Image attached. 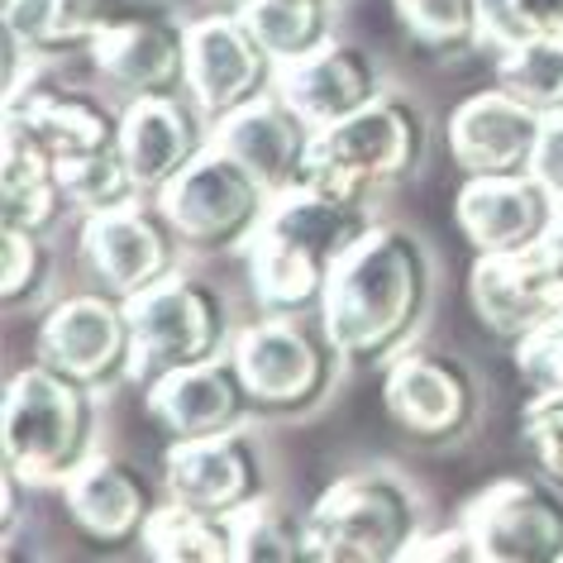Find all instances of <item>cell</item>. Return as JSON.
<instances>
[{
    "label": "cell",
    "mask_w": 563,
    "mask_h": 563,
    "mask_svg": "<svg viewBox=\"0 0 563 563\" xmlns=\"http://www.w3.org/2000/svg\"><path fill=\"white\" fill-rule=\"evenodd\" d=\"M434 301V263L426 239L373 220L340 258L320 306V325L354 368H387L411 349Z\"/></svg>",
    "instance_id": "cell-1"
},
{
    "label": "cell",
    "mask_w": 563,
    "mask_h": 563,
    "mask_svg": "<svg viewBox=\"0 0 563 563\" xmlns=\"http://www.w3.org/2000/svg\"><path fill=\"white\" fill-rule=\"evenodd\" d=\"M368 224L373 216L363 201H344L316 187L273 196L263 230L244 249L263 316H320L334 267Z\"/></svg>",
    "instance_id": "cell-2"
},
{
    "label": "cell",
    "mask_w": 563,
    "mask_h": 563,
    "mask_svg": "<svg viewBox=\"0 0 563 563\" xmlns=\"http://www.w3.org/2000/svg\"><path fill=\"white\" fill-rule=\"evenodd\" d=\"M101 406L96 391L48 363H30L5 383V411H0V454L5 468L20 473L34 492L67 487L81 463L101 449Z\"/></svg>",
    "instance_id": "cell-3"
},
{
    "label": "cell",
    "mask_w": 563,
    "mask_h": 563,
    "mask_svg": "<svg viewBox=\"0 0 563 563\" xmlns=\"http://www.w3.org/2000/svg\"><path fill=\"white\" fill-rule=\"evenodd\" d=\"M426 148H430L426 110L397 91H383L373 106H363L358 115H349L316 134L301 187L368 206L373 191L416 177L420 163H426Z\"/></svg>",
    "instance_id": "cell-4"
},
{
    "label": "cell",
    "mask_w": 563,
    "mask_h": 563,
    "mask_svg": "<svg viewBox=\"0 0 563 563\" xmlns=\"http://www.w3.org/2000/svg\"><path fill=\"white\" fill-rule=\"evenodd\" d=\"M244 377L253 411L263 416H311L340 387L344 354L320 325V316H263L234 334L230 349Z\"/></svg>",
    "instance_id": "cell-5"
},
{
    "label": "cell",
    "mask_w": 563,
    "mask_h": 563,
    "mask_svg": "<svg viewBox=\"0 0 563 563\" xmlns=\"http://www.w3.org/2000/svg\"><path fill=\"white\" fill-rule=\"evenodd\" d=\"M130 325H134V383L148 387L167 373L201 368L234 349V316L230 301L216 282L177 273L148 287L144 297L130 301Z\"/></svg>",
    "instance_id": "cell-6"
},
{
    "label": "cell",
    "mask_w": 563,
    "mask_h": 563,
    "mask_svg": "<svg viewBox=\"0 0 563 563\" xmlns=\"http://www.w3.org/2000/svg\"><path fill=\"white\" fill-rule=\"evenodd\" d=\"M153 201L163 206L167 224H173V234L187 253H244L253 234L263 230L267 210H273V191L234 153L210 144Z\"/></svg>",
    "instance_id": "cell-7"
},
{
    "label": "cell",
    "mask_w": 563,
    "mask_h": 563,
    "mask_svg": "<svg viewBox=\"0 0 563 563\" xmlns=\"http://www.w3.org/2000/svg\"><path fill=\"white\" fill-rule=\"evenodd\" d=\"M383 406L406 440L416 444H459L477 426L483 411V387L468 358L449 349L411 344L383 368Z\"/></svg>",
    "instance_id": "cell-8"
},
{
    "label": "cell",
    "mask_w": 563,
    "mask_h": 563,
    "mask_svg": "<svg viewBox=\"0 0 563 563\" xmlns=\"http://www.w3.org/2000/svg\"><path fill=\"white\" fill-rule=\"evenodd\" d=\"M306 516H311L316 540L358 549V554H368L373 563H397L401 549L426 530L420 497L387 468H363V473L334 477Z\"/></svg>",
    "instance_id": "cell-9"
},
{
    "label": "cell",
    "mask_w": 563,
    "mask_h": 563,
    "mask_svg": "<svg viewBox=\"0 0 563 563\" xmlns=\"http://www.w3.org/2000/svg\"><path fill=\"white\" fill-rule=\"evenodd\" d=\"M177 253L187 249H181V239L173 234V224H167L163 206L153 196L87 216V224H81V263H87L96 291H106L124 306L144 297L148 287H158L163 277H173Z\"/></svg>",
    "instance_id": "cell-10"
},
{
    "label": "cell",
    "mask_w": 563,
    "mask_h": 563,
    "mask_svg": "<svg viewBox=\"0 0 563 563\" xmlns=\"http://www.w3.org/2000/svg\"><path fill=\"white\" fill-rule=\"evenodd\" d=\"M459 520L483 563H563V487L554 477H497Z\"/></svg>",
    "instance_id": "cell-11"
},
{
    "label": "cell",
    "mask_w": 563,
    "mask_h": 563,
    "mask_svg": "<svg viewBox=\"0 0 563 563\" xmlns=\"http://www.w3.org/2000/svg\"><path fill=\"white\" fill-rule=\"evenodd\" d=\"M34 354H38V363L77 377V383H87L91 391L124 383V377L134 373L130 306L106 297V291L63 297L44 320H38Z\"/></svg>",
    "instance_id": "cell-12"
},
{
    "label": "cell",
    "mask_w": 563,
    "mask_h": 563,
    "mask_svg": "<svg viewBox=\"0 0 563 563\" xmlns=\"http://www.w3.org/2000/svg\"><path fill=\"white\" fill-rule=\"evenodd\" d=\"M277 58L258 44L239 10L187 24V96L206 110L210 124L277 91Z\"/></svg>",
    "instance_id": "cell-13"
},
{
    "label": "cell",
    "mask_w": 563,
    "mask_h": 563,
    "mask_svg": "<svg viewBox=\"0 0 563 563\" xmlns=\"http://www.w3.org/2000/svg\"><path fill=\"white\" fill-rule=\"evenodd\" d=\"M163 483H167V497L173 501L196 506V511L220 516V520H239L258 501H267L263 454L253 449L244 430L216 434V440L167 444Z\"/></svg>",
    "instance_id": "cell-14"
},
{
    "label": "cell",
    "mask_w": 563,
    "mask_h": 563,
    "mask_svg": "<svg viewBox=\"0 0 563 563\" xmlns=\"http://www.w3.org/2000/svg\"><path fill=\"white\" fill-rule=\"evenodd\" d=\"M468 297L477 320L506 344L530 340L549 320L563 316V277L549 249L530 253H477L468 273Z\"/></svg>",
    "instance_id": "cell-15"
},
{
    "label": "cell",
    "mask_w": 563,
    "mask_h": 563,
    "mask_svg": "<svg viewBox=\"0 0 563 563\" xmlns=\"http://www.w3.org/2000/svg\"><path fill=\"white\" fill-rule=\"evenodd\" d=\"M144 411L167 444H191L244 430V420L253 416V397L234 368V358L224 354L216 363H201V368H181L148 383Z\"/></svg>",
    "instance_id": "cell-16"
},
{
    "label": "cell",
    "mask_w": 563,
    "mask_h": 563,
    "mask_svg": "<svg viewBox=\"0 0 563 563\" xmlns=\"http://www.w3.org/2000/svg\"><path fill=\"white\" fill-rule=\"evenodd\" d=\"M463 239L477 253H530L544 249L563 206L544 191L540 177H463L454 196Z\"/></svg>",
    "instance_id": "cell-17"
},
{
    "label": "cell",
    "mask_w": 563,
    "mask_h": 563,
    "mask_svg": "<svg viewBox=\"0 0 563 563\" xmlns=\"http://www.w3.org/2000/svg\"><path fill=\"white\" fill-rule=\"evenodd\" d=\"M216 124L191 96H148L124 101L120 153L144 196H163L210 148Z\"/></svg>",
    "instance_id": "cell-18"
},
{
    "label": "cell",
    "mask_w": 563,
    "mask_h": 563,
    "mask_svg": "<svg viewBox=\"0 0 563 563\" xmlns=\"http://www.w3.org/2000/svg\"><path fill=\"white\" fill-rule=\"evenodd\" d=\"M544 115L520 106L501 87L473 91L449 115V153L463 177H530Z\"/></svg>",
    "instance_id": "cell-19"
},
{
    "label": "cell",
    "mask_w": 563,
    "mask_h": 563,
    "mask_svg": "<svg viewBox=\"0 0 563 563\" xmlns=\"http://www.w3.org/2000/svg\"><path fill=\"white\" fill-rule=\"evenodd\" d=\"M316 134L320 130L287 101V96L267 91L258 101H249L244 110H234V115L216 120L210 144L234 153L267 191L282 196V191L301 187L306 163H311V148H316Z\"/></svg>",
    "instance_id": "cell-20"
},
{
    "label": "cell",
    "mask_w": 563,
    "mask_h": 563,
    "mask_svg": "<svg viewBox=\"0 0 563 563\" xmlns=\"http://www.w3.org/2000/svg\"><path fill=\"white\" fill-rule=\"evenodd\" d=\"M91 63L110 91L124 101H148V96H187V24L144 15L124 30H110L91 44Z\"/></svg>",
    "instance_id": "cell-21"
},
{
    "label": "cell",
    "mask_w": 563,
    "mask_h": 563,
    "mask_svg": "<svg viewBox=\"0 0 563 563\" xmlns=\"http://www.w3.org/2000/svg\"><path fill=\"white\" fill-rule=\"evenodd\" d=\"M67 516L73 526L101 549H124L134 540H144L158 497H153L148 477L120 454H96L91 463H81L73 473V483L63 487Z\"/></svg>",
    "instance_id": "cell-22"
},
{
    "label": "cell",
    "mask_w": 563,
    "mask_h": 563,
    "mask_svg": "<svg viewBox=\"0 0 563 563\" xmlns=\"http://www.w3.org/2000/svg\"><path fill=\"white\" fill-rule=\"evenodd\" d=\"M277 91L301 110L316 130H330L349 115H358L363 106H373L383 96V73L358 44H325L320 53L301 63H287L277 73Z\"/></svg>",
    "instance_id": "cell-23"
},
{
    "label": "cell",
    "mask_w": 563,
    "mask_h": 563,
    "mask_svg": "<svg viewBox=\"0 0 563 563\" xmlns=\"http://www.w3.org/2000/svg\"><path fill=\"white\" fill-rule=\"evenodd\" d=\"M158 10V0H5V34H15L38 58H67L91 53L96 38Z\"/></svg>",
    "instance_id": "cell-24"
},
{
    "label": "cell",
    "mask_w": 563,
    "mask_h": 563,
    "mask_svg": "<svg viewBox=\"0 0 563 563\" xmlns=\"http://www.w3.org/2000/svg\"><path fill=\"white\" fill-rule=\"evenodd\" d=\"M5 115L20 120L58 163L87 158V153H101V148H120V124H124L120 106L77 87H53V81H34L20 101L5 106Z\"/></svg>",
    "instance_id": "cell-25"
},
{
    "label": "cell",
    "mask_w": 563,
    "mask_h": 563,
    "mask_svg": "<svg viewBox=\"0 0 563 563\" xmlns=\"http://www.w3.org/2000/svg\"><path fill=\"white\" fill-rule=\"evenodd\" d=\"M73 216L58 158L24 130L20 120L5 115V144H0V224L5 230L53 234Z\"/></svg>",
    "instance_id": "cell-26"
},
{
    "label": "cell",
    "mask_w": 563,
    "mask_h": 563,
    "mask_svg": "<svg viewBox=\"0 0 563 563\" xmlns=\"http://www.w3.org/2000/svg\"><path fill=\"white\" fill-rule=\"evenodd\" d=\"M139 544L148 563H234V520L206 516L167 497Z\"/></svg>",
    "instance_id": "cell-27"
},
{
    "label": "cell",
    "mask_w": 563,
    "mask_h": 563,
    "mask_svg": "<svg viewBox=\"0 0 563 563\" xmlns=\"http://www.w3.org/2000/svg\"><path fill=\"white\" fill-rule=\"evenodd\" d=\"M239 15L249 20V30L277 58V67L301 63L334 44V5H325V0H244Z\"/></svg>",
    "instance_id": "cell-28"
},
{
    "label": "cell",
    "mask_w": 563,
    "mask_h": 563,
    "mask_svg": "<svg viewBox=\"0 0 563 563\" xmlns=\"http://www.w3.org/2000/svg\"><path fill=\"white\" fill-rule=\"evenodd\" d=\"M492 87L516 96L534 115H563V38H530L492 53Z\"/></svg>",
    "instance_id": "cell-29"
},
{
    "label": "cell",
    "mask_w": 563,
    "mask_h": 563,
    "mask_svg": "<svg viewBox=\"0 0 563 563\" xmlns=\"http://www.w3.org/2000/svg\"><path fill=\"white\" fill-rule=\"evenodd\" d=\"M391 15L430 58H459L483 44V0H391Z\"/></svg>",
    "instance_id": "cell-30"
},
{
    "label": "cell",
    "mask_w": 563,
    "mask_h": 563,
    "mask_svg": "<svg viewBox=\"0 0 563 563\" xmlns=\"http://www.w3.org/2000/svg\"><path fill=\"white\" fill-rule=\"evenodd\" d=\"M311 516H297L277 501H258L234 520V563H311Z\"/></svg>",
    "instance_id": "cell-31"
},
{
    "label": "cell",
    "mask_w": 563,
    "mask_h": 563,
    "mask_svg": "<svg viewBox=\"0 0 563 563\" xmlns=\"http://www.w3.org/2000/svg\"><path fill=\"white\" fill-rule=\"evenodd\" d=\"M58 173H63L67 201H73L77 216H101V210L130 206V201L144 196L120 148H101V153H87V158H67V163H58Z\"/></svg>",
    "instance_id": "cell-32"
},
{
    "label": "cell",
    "mask_w": 563,
    "mask_h": 563,
    "mask_svg": "<svg viewBox=\"0 0 563 563\" xmlns=\"http://www.w3.org/2000/svg\"><path fill=\"white\" fill-rule=\"evenodd\" d=\"M53 282V249L48 234L30 230H5L0 224V287H5V306H30L48 291Z\"/></svg>",
    "instance_id": "cell-33"
},
{
    "label": "cell",
    "mask_w": 563,
    "mask_h": 563,
    "mask_svg": "<svg viewBox=\"0 0 563 563\" xmlns=\"http://www.w3.org/2000/svg\"><path fill=\"white\" fill-rule=\"evenodd\" d=\"M530 38H563V0H483V44L492 53Z\"/></svg>",
    "instance_id": "cell-34"
},
{
    "label": "cell",
    "mask_w": 563,
    "mask_h": 563,
    "mask_svg": "<svg viewBox=\"0 0 563 563\" xmlns=\"http://www.w3.org/2000/svg\"><path fill=\"white\" fill-rule=\"evenodd\" d=\"M520 440L540 463V473L563 487V391H530L520 411Z\"/></svg>",
    "instance_id": "cell-35"
},
{
    "label": "cell",
    "mask_w": 563,
    "mask_h": 563,
    "mask_svg": "<svg viewBox=\"0 0 563 563\" xmlns=\"http://www.w3.org/2000/svg\"><path fill=\"white\" fill-rule=\"evenodd\" d=\"M511 354L526 391H563V316L534 330L530 340H520Z\"/></svg>",
    "instance_id": "cell-36"
},
{
    "label": "cell",
    "mask_w": 563,
    "mask_h": 563,
    "mask_svg": "<svg viewBox=\"0 0 563 563\" xmlns=\"http://www.w3.org/2000/svg\"><path fill=\"white\" fill-rule=\"evenodd\" d=\"M397 563H483V554H477L468 526L454 520V526H440V530L426 526L411 544L401 549Z\"/></svg>",
    "instance_id": "cell-37"
},
{
    "label": "cell",
    "mask_w": 563,
    "mask_h": 563,
    "mask_svg": "<svg viewBox=\"0 0 563 563\" xmlns=\"http://www.w3.org/2000/svg\"><path fill=\"white\" fill-rule=\"evenodd\" d=\"M534 177L544 181V191L563 206V115L544 120V134H540V153H534Z\"/></svg>",
    "instance_id": "cell-38"
},
{
    "label": "cell",
    "mask_w": 563,
    "mask_h": 563,
    "mask_svg": "<svg viewBox=\"0 0 563 563\" xmlns=\"http://www.w3.org/2000/svg\"><path fill=\"white\" fill-rule=\"evenodd\" d=\"M20 492H34L20 473H0V540H15L20 534Z\"/></svg>",
    "instance_id": "cell-39"
},
{
    "label": "cell",
    "mask_w": 563,
    "mask_h": 563,
    "mask_svg": "<svg viewBox=\"0 0 563 563\" xmlns=\"http://www.w3.org/2000/svg\"><path fill=\"white\" fill-rule=\"evenodd\" d=\"M311 563H373L368 554H358V549H344V544H330V540H316V554Z\"/></svg>",
    "instance_id": "cell-40"
},
{
    "label": "cell",
    "mask_w": 563,
    "mask_h": 563,
    "mask_svg": "<svg viewBox=\"0 0 563 563\" xmlns=\"http://www.w3.org/2000/svg\"><path fill=\"white\" fill-rule=\"evenodd\" d=\"M0 563H38V554L34 549H24L20 534H15V540H5V549H0Z\"/></svg>",
    "instance_id": "cell-41"
},
{
    "label": "cell",
    "mask_w": 563,
    "mask_h": 563,
    "mask_svg": "<svg viewBox=\"0 0 563 563\" xmlns=\"http://www.w3.org/2000/svg\"><path fill=\"white\" fill-rule=\"evenodd\" d=\"M549 258H554V267H559V277H563V216H559V224H554V234H549Z\"/></svg>",
    "instance_id": "cell-42"
},
{
    "label": "cell",
    "mask_w": 563,
    "mask_h": 563,
    "mask_svg": "<svg viewBox=\"0 0 563 563\" xmlns=\"http://www.w3.org/2000/svg\"><path fill=\"white\" fill-rule=\"evenodd\" d=\"M230 5H234V10H239V5H244V0H230Z\"/></svg>",
    "instance_id": "cell-43"
},
{
    "label": "cell",
    "mask_w": 563,
    "mask_h": 563,
    "mask_svg": "<svg viewBox=\"0 0 563 563\" xmlns=\"http://www.w3.org/2000/svg\"><path fill=\"white\" fill-rule=\"evenodd\" d=\"M325 5H340V0H325Z\"/></svg>",
    "instance_id": "cell-44"
}]
</instances>
